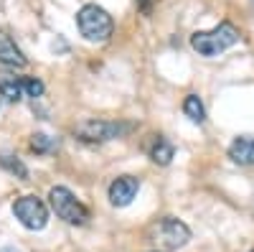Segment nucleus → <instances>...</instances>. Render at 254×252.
Here are the masks:
<instances>
[{
	"mask_svg": "<svg viewBox=\"0 0 254 252\" xmlns=\"http://www.w3.org/2000/svg\"><path fill=\"white\" fill-rule=\"evenodd\" d=\"M239 41V31L231 26V23H219L214 31H196L190 36V46H193L201 56H219L226 49H231Z\"/></svg>",
	"mask_w": 254,
	"mask_h": 252,
	"instance_id": "f257e3e1",
	"label": "nucleus"
},
{
	"mask_svg": "<svg viewBox=\"0 0 254 252\" xmlns=\"http://www.w3.org/2000/svg\"><path fill=\"white\" fill-rule=\"evenodd\" d=\"M76 26H79V33L87 38V41H92V44H104V41L112 36V28H115L112 15L104 10V8L94 5V3L79 8Z\"/></svg>",
	"mask_w": 254,
	"mask_h": 252,
	"instance_id": "f03ea898",
	"label": "nucleus"
},
{
	"mask_svg": "<svg viewBox=\"0 0 254 252\" xmlns=\"http://www.w3.org/2000/svg\"><path fill=\"white\" fill-rule=\"evenodd\" d=\"M49 204H51V209L56 212V217L64 219L66 224L81 227V224L89 222V209L84 206L66 186H54L51 191H49Z\"/></svg>",
	"mask_w": 254,
	"mask_h": 252,
	"instance_id": "7ed1b4c3",
	"label": "nucleus"
},
{
	"mask_svg": "<svg viewBox=\"0 0 254 252\" xmlns=\"http://www.w3.org/2000/svg\"><path fill=\"white\" fill-rule=\"evenodd\" d=\"M132 130L130 122H115V120H84L74 128V135L84 143H107L122 138Z\"/></svg>",
	"mask_w": 254,
	"mask_h": 252,
	"instance_id": "20e7f679",
	"label": "nucleus"
},
{
	"mask_svg": "<svg viewBox=\"0 0 254 252\" xmlns=\"http://www.w3.org/2000/svg\"><path fill=\"white\" fill-rule=\"evenodd\" d=\"M150 240L163 252H171V250L183 247L190 240V229L176 217H165V219H160V222H155L150 227Z\"/></svg>",
	"mask_w": 254,
	"mask_h": 252,
	"instance_id": "39448f33",
	"label": "nucleus"
},
{
	"mask_svg": "<svg viewBox=\"0 0 254 252\" xmlns=\"http://www.w3.org/2000/svg\"><path fill=\"white\" fill-rule=\"evenodd\" d=\"M13 214L26 229H33V232L36 229H44L49 224V209L38 196H20V199H15Z\"/></svg>",
	"mask_w": 254,
	"mask_h": 252,
	"instance_id": "423d86ee",
	"label": "nucleus"
},
{
	"mask_svg": "<svg viewBox=\"0 0 254 252\" xmlns=\"http://www.w3.org/2000/svg\"><path fill=\"white\" fill-rule=\"evenodd\" d=\"M140 191V181L135 176H120L110 183V201L112 206H127Z\"/></svg>",
	"mask_w": 254,
	"mask_h": 252,
	"instance_id": "0eeeda50",
	"label": "nucleus"
},
{
	"mask_svg": "<svg viewBox=\"0 0 254 252\" xmlns=\"http://www.w3.org/2000/svg\"><path fill=\"white\" fill-rule=\"evenodd\" d=\"M0 64L5 67H26V56L18 49V44L13 41V36L8 31H0Z\"/></svg>",
	"mask_w": 254,
	"mask_h": 252,
	"instance_id": "6e6552de",
	"label": "nucleus"
},
{
	"mask_svg": "<svg viewBox=\"0 0 254 252\" xmlns=\"http://www.w3.org/2000/svg\"><path fill=\"white\" fill-rule=\"evenodd\" d=\"M229 158L239 166H254V135H239L229 145Z\"/></svg>",
	"mask_w": 254,
	"mask_h": 252,
	"instance_id": "1a4fd4ad",
	"label": "nucleus"
},
{
	"mask_svg": "<svg viewBox=\"0 0 254 252\" xmlns=\"http://www.w3.org/2000/svg\"><path fill=\"white\" fill-rule=\"evenodd\" d=\"M0 97H5L8 102H18L26 97L23 89V77H15L8 72H0Z\"/></svg>",
	"mask_w": 254,
	"mask_h": 252,
	"instance_id": "9d476101",
	"label": "nucleus"
},
{
	"mask_svg": "<svg viewBox=\"0 0 254 252\" xmlns=\"http://www.w3.org/2000/svg\"><path fill=\"white\" fill-rule=\"evenodd\" d=\"M183 112H186V117L190 120V122H203L206 120V110H203V104H201V99L196 97V94H188L186 97V102H183Z\"/></svg>",
	"mask_w": 254,
	"mask_h": 252,
	"instance_id": "9b49d317",
	"label": "nucleus"
},
{
	"mask_svg": "<svg viewBox=\"0 0 254 252\" xmlns=\"http://www.w3.org/2000/svg\"><path fill=\"white\" fill-rule=\"evenodd\" d=\"M150 158L160 166H168L173 158V145L168 143L165 138H155V145H153V151H150Z\"/></svg>",
	"mask_w": 254,
	"mask_h": 252,
	"instance_id": "f8f14e48",
	"label": "nucleus"
},
{
	"mask_svg": "<svg viewBox=\"0 0 254 252\" xmlns=\"http://www.w3.org/2000/svg\"><path fill=\"white\" fill-rule=\"evenodd\" d=\"M0 163H3V166L8 168V171H10V173H15L18 178H28V168H26L23 163H20L18 158L13 161L10 156H0Z\"/></svg>",
	"mask_w": 254,
	"mask_h": 252,
	"instance_id": "ddd939ff",
	"label": "nucleus"
},
{
	"mask_svg": "<svg viewBox=\"0 0 254 252\" xmlns=\"http://www.w3.org/2000/svg\"><path fill=\"white\" fill-rule=\"evenodd\" d=\"M31 148H33L36 153H46V151L54 148V140H51L46 133H36L33 140H31Z\"/></svg>",
	"mask_w": 254,
	"mask_h": 252,
	"instance_id": "4468645a",
	"label": "nucleus"
},
{
	"mask_svg": "<svg viewBox=\"0 0 254 252\" xmlns=\"http://www.w3.org/2000/svg\"><path fill=\"white\" fill-rule=\"evenodd\" d=\"M23 89H26V97H33V99H38L41 94H44V84H41L38 79L23 77Z\"/></svg>",
	"mask_w": 254,
	"mask_h": 252,
	"instance_id": "2eb2a0df",
	"label": "nucleus"
},
{
	"mask_svg": "<svg viewBox=\"0 0 254 252\" xmlns=\"http://www.w3.org/2000/svg\"><path fill=\"white\" fill-rule=\"evenodd\" d=\"M0 252H20V250H18V247H3Z\"/></svg>",
	"mask_w": 254,
	"mask_h": 252,
	"instance_id": "dca6fc26",
	"label": "nucleus"
},
{
	"mask_svg": "<svg viewBox=\"0 0 254 252\" xmlns=\"http://www.w3.org/2000/svg\"><path fill=\"white\" fill-rule=\"evenodd\" d=\"M252 8H254V0H252Z\"/></svg>",
	"mask_w": 254,
	"mask_h": 252,
	"instance_id": "f3484780",
	"label": "nucleus"
},
{
	"mask_svg": "<svg viewBox=\"0 0 254 252\" xmlns=\"http://www.w3.org/2000/svg\"><path fill=\"white\" fill-rule=\"evenodd\" d=\"M155 252H158V250H155Z\"/></svg>",
	"mask_w": 254,
	"mask_h": 252,
	"instance_id": "a211bd4d",
	"label": "nucleus"
}]
</instances>
